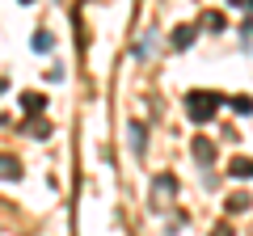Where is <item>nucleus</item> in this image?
Here are the masks:
<instances>
[{
	"label": "nucleus",
	"instance_id": "obj_5",
	"mask_svg": "<svg viewBox=\"0 0 253 236\" xmlns=\"http://www.w3.org/2000/svg\"><path fill=\"white\" fill-rule=\"evenodd\" d=\"M194 156H199L203 164H207L211 156H215V148H211V139H207V135H199V139H194Z\"/></svg>",
	"mask_w": 253,
	"mask_h": 236
},
{
	"label": "nucleus",
	"instance_id": "obj_13",
	"mask_svg": "<svg viewBox=\"0 0 253 236\" xmlns=\"http://www.w3.org/2000/svg\"><path fill=\"white\" fill-rule=\"evenodd\" d=\"M211 236H232V228H228V224H215V232H211Z\"/></svg>",
	"mask_w": 253,
	"mask_h": 236
},
{
	"label": "nucleus",
	"instance_id": "obj_6",
	"mask_svg": "<svg viewBox=\"0 0 253 236\" xmlns=\"http://www.w3.org/2000/svg\"><path fill=\"white\" fill-rule=\"evenodd\" d=\"M194 42V26H177L173 30V46H190Z\"/></svg>",
	"mask_w": 253,
	"mask_h": 236
},
{
	"label": "nucleus",
	"instance_id": "obj_8",
	"mask_svg": "<svg viewBox=\"0 0 253 236\" xmlns=\"http://www.w3.org/2000/svg\"><path fill=\"white\" fill-rule=\"evenodd\" d=\"M51 42H55V38L46 34V30H38V34H34V51H51Z\"/></svg>",
	"mask_w": 253,
	"mask_h": 236
},
{
	"label": "nucleus",
	"instance_id": "obj_9",
	"mask_svg": "<svg viewBox=\"0 0 253 236\" xmlns=\"http://www.w3.org/2000/svg\"><path fill=\"white\" fill-rule=\"evenodd\" d=\"M232 110L236 114H253V97H232Z\"/></svg>",
	"mask_w": 253,
	"mask_h": 236
},
{
	"label": "nucleus",
	"instance_id": "obj_1",
	"mask_svg": "<svg viewBox=\"0 0 253 236\" xmlns=\"http://www.w3.org/2000/svg\"><path fill=\"white\" fill-rule=\"evenodd\" d=\"M219 106H224V101H219V93H207V89L186 93V114L194 118V122H207V118H215Z\"/></svg>",
	"mask_w": 253,
	"mask_h": 236
},
{
	"label": "nucleus",
	"instance_id": "obj_4",
	"mask_svg": "<svg viewBox=\"0 0 253 236\" xmlns=\"http://www.w3.org/2000/svg\"><path fill=\"white\" fill-rule=\"evenodd\" d=\"M42 106H46L42 93H21V110H26V114H42Z\"/></svg>",
	"mask_w": 253,
	"mask_h": 236
},
{
	"label": "nucleus",
	"instance_id": "obj_10",
	"mask_svg": "<svg viewBox=\"0 0 253 236\" xmlns=\"http://www.w3.org/2000/svg\"><path fill=\"white\" fill-rule=\"evenodd\" d=\"M131 148H135V152H144V127H139V122L131 127Z\"/></svg>",
	"mask_w": 253,
	"mask_h": 236
},
{
	"label": "nucleus",
	"instance_id": "obj_7",
	"mask_svg": "<svg viewBox=\"0 0 253 236\" xmlns=\"http://www.w3.org/2000/svg\"><path fill=\"white\" fill-rule=\"evenodd\" d=\"M228 211H232V215L249 211V194H232V198H228Z\"/></svg>",
	"mask_w": 253,
	"mask_h": 236
},
{
	"label": "nucleus",
	"instance_id": "obj_12",
	"mask_svg": "<svg viewBox=\"0 0 253 236\" xmlns=\"http://www.w3.org/2000/svg\"><path fill=\"white\" fill-rule=\"evenodd\" d=\"M26 131H30V135H51V127H46V122H26Z\"/></svg>",
	"mask_w": 253,
	"mask_h": 236
},
{
	"label": "nucleus",
	"instance_id": "obj_3",
	"mask_svg": "<svg viewBox=\"0 0 253 236\" xmlns=\"http://www.w3.org/2000/svg\"><path fill=\"white\" fill-rule=\"evenodd\" d=\"M0 177H21V160L9 152H0Z\"/></svg>",
	"mask_w": 253,
	"mask_h": 236
},
{
	"label": "nucleus",
	"instance_id": "obj_11",
	"mask_svg": "<svg viewBox=\"0 0 253 236\" xmlns=\"http://www.w3.org/2000/svg\"><path fill=\"white\" fill-rule=\"evenodd\" d=\"M203 26L207 30H224V17H219V13H203Z\"/></svg>",
	"mask_w": 253,
	"mask_h": 236
},
{
	"label": "nucleus",
	"instance_id": "obj_2",
	"mask_svg": "<svg viewBox=\"0 0 253 236\" xmlns=\"http://www.w3.org/2000/svg\"><path fill=\"white\" fill-rule=\"evenodd\" d=\"M228 173H232L236 182H249V177H253V160H249V156H232V164H228Z\"/></svg>",
	"mask_w": 253,
	"mask_h": 236
}]
</instances>
